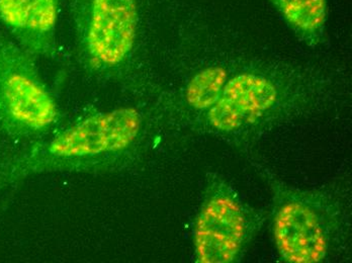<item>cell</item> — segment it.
<instances>
[{
  "instance_id": "cell-2",
  "label": "cell",
  "mask_w": 352,
  "mask_h": 263,
  "mask_svg": "<svg viewBox=\"0 0 352 263\" xmlns=\"http://www.w3.org/2000/svg\"><path fill=\"white\" fill-rule=\"evenodd\" d=\"M61 119L34 56L0 36V130L14 138L47 134Z\"/></svg>"
},
{
  "instance_id": "cell-7",
  "label": "cell",
  "mask_w": 352,
  "mask_h": 263,
  "mask_svg": "<svg viewBox=\"0 0 352 263\" xmlns=\"http://www.w3.org/2000/svg\"><path fill=\"white\" fill-rule=\"evenodd\" d=\"M276 100V89L267 79L244 74L227 83L210 110L209 119L217 129L231 131L258 119Z\"/></svg>"
},
{
  "instance_id": "cell-5",
  "label": "cell",
  "mask_w": 352,
  "mask_h": 263,
  "mask_svg": "<svg viewBox=\"0 0 352 263\" xmlns=\"http://www.w3.org/2000/svg\"><path fill=\"white\" fill-rule=\"evenodd\" d=\"M276 245L287 262L316 263L326 258L329 227L319 207L306 198L287 200L274 219Z\"/></svg>"
},
{
  "instance_id": "cell-4",
  "label": "cell",
  "mask_w": 352,
  "mask_h": 263,
  "mask_svg": "<svg viewBox=\"0 0 352 263\" xmlns=\"http://www.w3.org/2000/svg\"><path fill=\"white\" fill-rule=\"evenodd\" d=\"M241 205L224 190L210 194L197 217L195 242L204 263H229L240 253L246 237Z\"/></svg>"
},
{
  "instance_id": "cell-1",
  "label": "cell",
  "mask_w": 352,
  "mask_h": 263,
  "mask_svg": "<svg viewBox=\"0 0 352 263\" xmlns=\"http://www.w3.org/2000/svg\"><path fill=\"white\" fill-rule=\"evenodd\" d=\"M141 125L140 113L133 108L98 113L23 154L8 181L41 173L106 172L134 144Z\"/></svg>"
},
{
  "instance_id": "cell-8",
  "label": "cell",
  "mask_w": 352,
  "mask_h": 263,
  "mask_svg": "<svg viewBox=\"0 0 352 263\" xmlns=\"http://www.w3.org/2000/svg\"><path fill=\"white\" fill-rule=\"evenodd\" d=\"M296 35L317 44L327 19V0H270Z\"/></svg>"
},
{
  "instance_id": "cell-6",
  "label": "cell",
  "mask_w": 352,
  "mask_h": 263,
  "mask_svg": "<svg viewBox=\"0 0 352 263\" xmlns=\"http://www.w3.org/2000/svg\"><path fill=\"white\" fill-rule=\"evenodd\" d=\"M59 5L60 0H0V23L32 56H49Z\"/></svg>"
},
{
  "instance_id": "cell-3",
  "label": "cell",
  "mask_w": 352,
  "mask_h": 263,
  "mask_svg": "<svg viewBox=\"0 0 352 263\" xmlns=\"http://www.w3.org/2000/svg\"><path fill=\"white\" fill-rule=\"evenodd\" d=\"M78 55L87 70L106 74L123 65L136 40V0H73Z\"/></svg>"
},
{
  "instance_id": "cell-9",
  "label": "cell",
  "mask_w": 352,
  "mask_h": 263,
  "mask_svg": "<svg viewBox=\"0 0 352 263\" xmlns=\"http://www.w3.org/2000/svg\"><path fill=\"white\" fill-rule=\"evenodd\" d=\"M226 80V72L219 67L208 68L192 79L186 89V100L199 110L211 108L218 100Z\"/></svg>"
}]
</instances>
